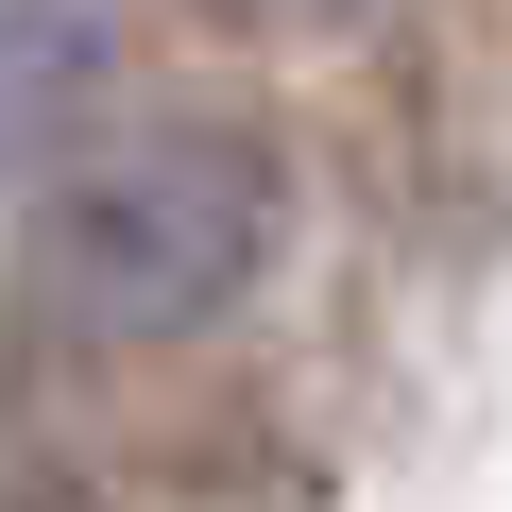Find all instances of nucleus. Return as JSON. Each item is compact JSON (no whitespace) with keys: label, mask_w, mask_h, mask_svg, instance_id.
<instances>
[{"label":"nucleus","mask_w":512,"mask_h":512,"mask_svg":"<svg viewBox=\"0 0 512 512\" xmlns=\"http://www.w3.org/2000/svg\"><path fill=\"white\" fill-rule=\"evenodd\" d=\"M222 18H239V35H342L359 0H222Z\"/></svg>","instance_id":"nucleus-3"},{"label":"nucleus","mask_w":512,"mask_h":512,"mask_svg":"<svg viewBox=\"0 0 512 512\" xmlns=\"http://www.w3.org/2000/svg\"><path fill=\"white\" fill-rule=\"evenodd\" d=\"M256 256H274V154L239 120H154V137H103L86 171H52L35 308L69 342H188L256 291Z\"/></svg>","instance_id":"nucleus-1"},{"label":"nucleus","mask_w":512,"mask_h":512,"mask_svg":"<svg viewBox=\"0 0 512 512\" xmlns=\"http://www.w3.org/2000/svg\"><path fill=\"white\" fill-rule=\"evenodd\" d=\"M103 86V0H0V188H18Z\"/></svg>","instance_id":"nucleus-2"}]
</instances>
